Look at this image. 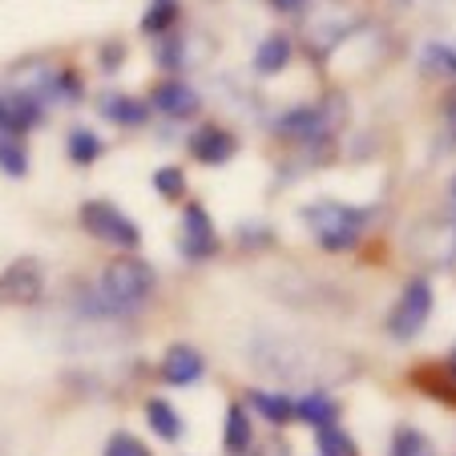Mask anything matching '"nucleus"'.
<instances>
[{"mask_svg": "<svg viewBox=\"0 0 456 456\" xmlns=\"http://www.w3.org/2000/svg\"><path fill=\"white\" fill-rule=\"evenodd\" d=\"M344 121H347V97L339 94V89H331L323 102L291 105L287 113H279V118L271 121V129H275L279 138L295 142V146H328L331 134H336Z\"/></svg>", "mask_w": 456, "mask_h": 456, "instance_id": "1", "label": "nucleus"}, {"mask_svg": "<svg viewBox=\"0 0 456 456\" xmlns=\"http://www.w3.org/2000/svg\"><path fill=\"white\" fill-rule=\"evenodd\" d=\"M303 223L311 226L315 242L331 255H344L360 242L363 226L371 223V210H360V207H347V202H311V207L299 210Z\"/></svg>", "mask_w": 456, "mask_h": 456, "instance_id": "2", "label": "nucleus"}, {"mask_svg": "<svg viewBox=\"0 0 456 456\" xmlns=\"http://www.w3.org/2000/svg\"><path fill=\"white\" fill-rule=\"evenodd\" d=\"M97 291H102L105 311H134L150 299V291H154V267L142 263V258H134V255L113 258L110 267L102 271Z\"/></svg>", "mask_w": 456, "mask_h": 456, "instance_id": "3", "label": "nucleus"}, {"mask_svg": "<svg viewBox=\"0 0 456 456\" xmlns=\"http://www.w3.org/2000/svg\"><path fill=\"white\" fill-rule=\"evenodd\" d=\"M77 218L97 242H110V247H121V250H138V242H142L138 223H134L126 210L113 207V202H105V199L81 202Z\"/></svg>", "mask_w": 456, "mask_h": 456, "instance_id": "4", "label": "nucleus"}, {"mask_svg": "<svg viewBox=\"0 0 456 456\" xmlns=\"http://www.w3.org/2000/svg\"><path fill=\"white\" fill-rule=\"evenodd\" d=\"M428 315H432V283L428 279H412V283L400 291L392 315H387V336L408 344V339H416L424 331Z\"/></svg>", "mask_w": 456, "mask_h": 456, "instance_id": "5", "label": "nucleus"}, {"mask_svg": "<svg viewBox=\"0 0 456 456\" xmlns=\"http://www.w3.org/2000/svg\"><path fill=\"white\" fill-rule=\"evenodd\" d=\"M178 247L190 263H202L218 250V234H215V223H210L207 207L202 202H186L182 207V234H178Z\"/></svg>", "mask_w": 456, "mask_h": 456, "instance_id": "6", "label": "nucleus"}, {"mask_svg": "<svg viewBox=\"0 0 456 456\" xmlns=\"http://www.w3.org/2000/svg\"><path fill=\"white\" fill-rule=\"evenodd\" d=\"M45 295V271L37 258H17L0 271V299L17 303V307H33Z\"/></svg>", "mask_w": 456, "mask_h": 456, "instance_id": "7", "label": "nucleus"}, {"mask_svg": "<svg viewBox=\"0 0 456 456\" xmlns=\"http://www.w3.org/2000/svg\"><path fill=\"white\" fill-rule=\"evenodd\" d=\"M45 121V105L25 89H0V134L25 138L28 129Z\"/></svg>", "mask_w": 456, "mask_h": 456, "instance_id": "8", "label": "nucleus"}, {"mask_svg": "<svg viewBox=\"0 0 456 456\" xmlns=\"http://www.w3.org/2000/svg\"><path fill=\"white\" fill-rule=\"evenodd\" d=\"M146 105H150V113H162V118L182 121V118H194V113L202 110V97H199V89L190 86V81L166 77V81H158V86L150 89Z\"/></svg>", "mask_w": 456, "mask_h": 456, "instance_id": "9", "label": "nucleus"}, {"mask_svg": "<svg viewBox=\"0 0 456 456\" xmlns=\"http://www.w3.org/2000/svg\"><path fill=\"white\" fill-rule=\"evenodd\" d=\"M186 150H190V158L202 162V166H226L234 154H239V138H234L226 126L207 121V126H199L194 134H190Z\"/></svg>", "mask_w": 456, "mask_h": 456, "instance_id": "10", "label": "nucleus"}, {"mask_svg": "<svg viewBox=\"0 0 456 456\" xmlns=\"http://www.w3.org/2000/svg\"><path fill=\"white\" fill-rule=\"evenodd\" d=\"M162 379L174 387H190V384H199L202 371H207V360H202L199 347H190V344H174L170 352L162 355Z\"/></svg>", "mask_w": 456, "mask_h": 456, "instance_id": "11", "label": "nucleus"}, {"mask_svg": "<svg viewBox=\"0 0 456 456\" xmlns=\"http://www.w3.org/2000/svg\"><path fill=\"white\" fill-rule=\"evenodd\" d=\"M97 113H102L105 121H113V126H121V129H138V126L150 121V105L142 102V97L118 94V89H105V94L97 97Z\"/></svg>", "mask_w": 456, "mask_h": 456, "instance_id": "12", "label": "nucleus"}, {"mask_svg": "<svg viewBox=\"0 0 456 456\" xmlns=\"http://www.w3.org/2000/svg\"><path fill=\"white\" fill-rule=\"evenodd\" d=\"M295 57V41L287 33H271L263 37V45L255 49V73L258 77H275V73H283L287 65H291Z\"/></svg>", "mask_w": 456, "mask_h": 456, "instance_id": "13", "label": "nucleus"}, {"mask_svg": "<svg viewBox=\"0 0 456 456\" xmlns=\"http://www.w3.org/2000/svg\"><path fill=\"white\" fill-rule=\"evenodd\" d=\"M295 420L311 424V428H331V424L339 420V400L328 396V392H319V387H311L307 396L295 400Z\"/></svg>", "mask_w": 456, "mask_h": 456, "instance_id": "14", "label": "nucleus"}, {"mask_svg": "<svg viewBox=\"0 0 456 456\" xmlns=\"http://www.w3.org/2000/svg\"><path fill=\"white\" fill-rule=\"evenodd\" d=\"M247 404L255 408L258 416H263V420L267 424H291L295 420V400L287 396V392H263V387H250L247 392Z\"/></svg>", "mask_w": 456, "mask_h": 456, "instance_id": "15", "label": "nucleus"}, {"mask_svg": "<svg viewBox=\"0 0 456 456\" xmlns=\"http://www.w3.org/2000/svg\"><path fill=\"white\" fill-rule=\"evenodd\" d=\"M146 424H150V432H158V436L170 440V444L186 436V420H182V416L174 412L170 400H162V396H150L146 400Z\"/></svg>", "mask_w": 456, "mask_h": 456, "instance_id": "16", "label": "nucleus"}, {"mask_svg": "<svg viewBox=\"0 0 456 456\" xmlns=\"http://www.w3.org/2000/svg\"><path fill=\"white\" fill-rule=\"evenodd\" d=\"M178 17H182V0H150L146 12H142V33L162 37L178 25Z\"/></svg>", "mask_w": 456, "mask_h": 456, "instance_id": "17", "label": "nucleus"}, {"mask_svg": "<svg viewBox=\"0 0 456 456\" xmlns=\"http://www.w3.org/2000/svg\"><path fill=\"white\" fill-rule=\"evenodd\" d=\"M102 150H105V142L97 138V129H89V126L69 129L65 154H69V162H73V166H94L97 158H102Z\"/></svg>", "mask_w": 456, "mask_h": 456, "instance_id": "18", "label": "nucleus"}, {"mask_svg": "<svg viewBox=\"0 0 456 456\" xmlns=\"http://www.w3.org/2000/svg\"><path fill=\"white\" fill-rule=\"evenodd\" d=\"M250 440H255V428H250L247 408H242V404H231V408H226V436H223L226 452H234V456L247 452Z\"/></svg>", "mask_w": 456, "mask_h": 456, "instance_id": "19", "label": "nucleus"}, {"mask_svg": "<svg viewBox=\"0 0 456 456\" xmlns=\"http://www.w3.org/2000/svg\"><path fill=\"white\" fill-rule=\"evenodd\" d=\"M387 456H436V444H432L420 428L400 424V428L392 432V448H387Z\"/></svg>", "mask_w": 456, "mask_h": 456, "instance_id": "20", "label": "nucleus"}, {"mask_svg": "<svg viewBox=\"0 0 456 456\" xmlns=\"http://www.w3.org/2000/svg\"><path fill=\"white\" fill-rule=\"evenodd\" d=\"M0 174H9V178H25L28 174L25 138H9V134H0Z\"/></svg>", "mask_w": 456, "mask_h": 456, "instance_id": "21", "label": "nucleus"}, {"mask_svg": "<svg viewBox=\"0 0 456 456\" xmlns=\"http://www.w3.org/2000/svg\"><path fill=\"white\" fill-rule=\"evenodd\" d=\"M420 73L424 77H452V45L428 41L420 53Z\"/></svg>", "mask_w": 456, "mask_h": 456, "instance_id": "22", "label": "nucleus"}, {"mask_svg": "<svg viewBox=\"0 0 456 456\" xmlns=\"http://www.w3.org/2000/svg\"><path fill=\"white\" fill-rule=\"evenodd\" d=\"M412 384L424 387L428 396L444 400V404H456V384L448 379V371H440V368H420V371L412 376Z\"/></svg>", "mask_w": 456, "mask_h": 456, "instance_id": "23", "label": "nucleus"}, {"mask_svg": "<svg viewBox=\"0 0 456 456\" xmlns=\"http://www.w3.org/2000/svg\"><path fill=\"white\" fill-rule=\"evenodd\" d=\"M315 444L323 456H360V448H355V440L347 436L339 424H331V428H319L315 432Z\"/></svg>", "mask_w": 456, "mask_h": 456, "instance_id": "24", "label": "nucleus"}, {"mask_svg": "<svg viewBox=\"0 0 456 456\" xmlns=\"http://www.w3.org/2000/svg\"><path fill=\"white\" fill-rule=\"evenodd\" d=\"M81 97H86V81H81V73H73V69L53 73L49 102H81Z\"/></svg>", "mask_w": 456, "mask_h": 456, "instance_id": "25", "label": "nucleus"}, {"mask_svg": "<svg viewBox=\"0 0 456 456\" xmlns=\"http://www.w3.org/2000/svg\"><path fill=\"white\" fill-rule=\"evenodd\" d=\"M154 190L162 199L178 202L182 194H186V174H182V166H162V170L154 174Z\"/></svg>", "mask_w": 456, "mask_h": 456, "instance_id": "26", "label": "nucleus"}, {"mask_svg": "<svg viewBox=\"0 0 456 456\" xmlns=\"http://www.w3.org/2000/svg\"><path fill=\"white\" fill-rule=\"evenodd\" d=\"M105 456H150V448L142 444L134 432H113V436L105 440Z\"/></svg>", "mask_w": 456, "mask_h": 456, "instance_id": "27", "label": "nucleus"}, {"mask_svg": "<svg viewBox=\"0 0 456 456\" xmlns=\"http://www.w3.org/2000/svg\"><path fill=\"white\" fill-rule=\"evenodd\" d=\"M158 65H162L166 73H178L182 69V57H186V45L178 41V37H162V45L154 49Z\"/></svg>", "mask_w": 456, "mask_h": 456, "instance_id": "28", "label": "nucleus"}, {"mask_svg": "<svg viewBox=\"0 0 456 456\" xmlns=\"http://www.w3.org/2000/svg\"><path fill=\"white\" fill-rule=\"evenodd\" d=\"M126 45L121 41H110V45H102V53H97V61H102V69L105 73H113V69H121V65H126Z\"/></svg>", "mask_w": 456, "mask_h": 456, "instance_id": "29", "label": "nucleus"}, {"mask_svg": "<svg viewBox=\"0 0 456 456\" xmlns=\"http://www.w3.org/2000/svg\"><path fill=\"white\" fill-rule=\"evenodd\" d=\"M440 110H444V138H448V146L456 150V89H448L444 94Z\"/></svg>", "mask_w": 456, "mask_h": 456, "instance_id": "30", "label": "nucleus"}, {"mask_svg": "<svg viewBox=\"0 0 456 456\" xmlns=\"http://www.w3.org/2000/svg\"><path fill=\"white\" fill-rule=\"evenodd\" d=\"M271 239V231L267 226H258V223H250V226H239V242L242 247H263V242Z\"/></svg>", "mask_w": 456, "mask_h": 456, "instance_id": "31", "label": "nucleus"}, {"mask_svg": "<svg viewBox=\"0 0 456 456\" xmlns=\"http://www.w3.org/2000/svg\"><path fill=\"white\" fill-rule=\"evenodd\" d=\"M303 4H307V0H271V9L275 12H299Z\"/></svg>", "mask_w": 456, "mask_h": 456, "instance_id": "32", "label": "nucleus"}, {"mask_svg": "<svg viewBox=\"0 0 456 456\" xmlns=\"http://www.w3.org/2000/svg\"><path fill=\"white\" fill-rule=\"evenodd\" d=\"M448 218H452V226H456V174H452V182H448Z\"/></svg>", "mask_w": 456, "mask_h": 456, "instance_id": "33", "label": "nucleus"}, {"mask_svg": "<svg viewBox=\"0 0 456 456\" xmlns=\"http://www.w3.org/2000/svg\"><path fill=\"white\" fill-rule=\"evenodd\" d=\"M448 379L456 384V347H452V355H448Z\"/></svg>", "mask_w": 456, "mask_h": 456, "instance_id": "34", "label": "nucleus"}, {"mask_svg": "<svg viewBox=\"0 0 456 456\" xmlns=\"http://www.w3.org/2000/svg\"><path fill=\"white\" fill-rule=\"evenodd\" d=\"M392 4H396V9H404V4H412V0H392Z\"/></svg>", "mask_w": 456, "mask_h": 456, "instance_id": "35", "label": "nucleus"}, {"mask_svg": "<svg viewBox=\"0 0 456 456\" xmlns=\"http://www.w3.org/2000/svg\"><path fill=\"white\" fill-rule=\"evenodd\" d=\"M452 77H456V45H452Z\"/></svg>", "mask_w": 456, "mask_h": 456, "instance_id": "36", "label": "nucleus"}]
</instances>
